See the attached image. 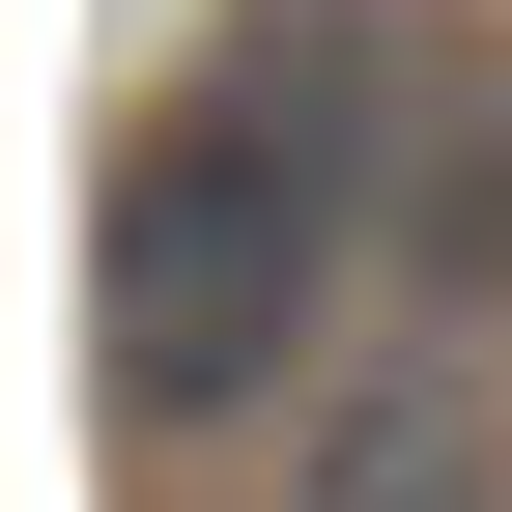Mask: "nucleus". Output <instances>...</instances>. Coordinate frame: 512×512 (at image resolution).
Segmentation results:
<instances>
[{"label":"nucleus","instance_id":"obj_1","mask_svg":"<svg viewBox=\"0 0 512 512\" xmlns=\"http://www.w3.org/2000/svg\"><path fill=\"white\" fill-rule=\"evenodd\" d=\"M313 256H342L313 114H171V143L114 171V370H143V399L285 370V342H313Z\"/></svg>","mask_w":512,"mask_h":512}]
</instances>
